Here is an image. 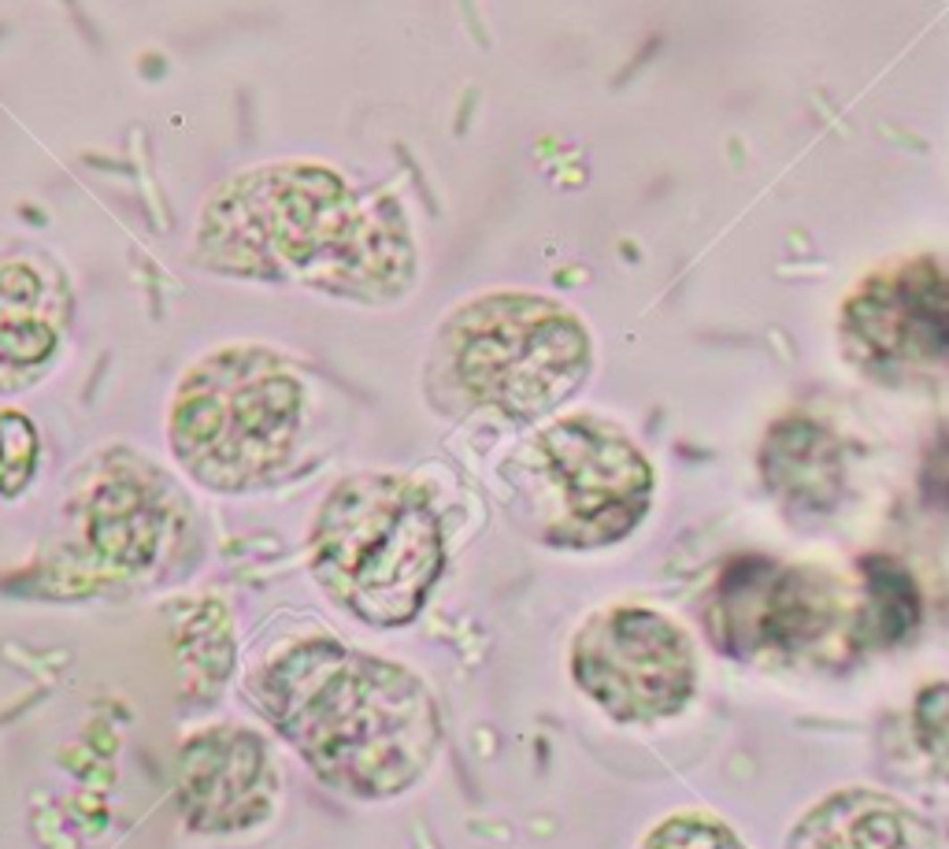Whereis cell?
Instances as JSON below:
<instances>
[{"label":"cell","mask_w":949,"mask_h":849,"mask_svg":"<svg viewBox=\"0 0 949 849\" xmlns=\"http://www.w3.org/2000/svg\"><path fill=\"white\" fill-rule=\"evenodd\" d=\"M642 849H749L727 820L712 812H671L642 838Z\"/></svg>","instance_id":"16"},{"label":"cell","mask_w":949,"mask_h":849,"mask_svg":"<svg viewBox=\"0 0 949 849\" xmlns=\"http://www.w3.org/2000/svg\"><path fill=\"white\" fill-rule=\"evenodd\" d=\"M842 349L879 374L949 364V267L909 260L861 282L842 308Z\"/></svg>","instance_id":"9"},{"label":"cell","mask_w":949,"mask_h":849,"mask_svg":"<svg viewBox=\"0 0 949 849\" xmlns=\"http://www.w3.org/2000/svg\"><path fill=\"white\" fill-rule=\"evenodd\" d=\"M912 723H916V745L928 753L938 776L949 779V683H935L916 697Z\"/></svg>","instance_id":"18"},{"label":"cell","mask_w":949,"mask_h":849,"mask_svg":"<svg viewBox=\"0 0 949 849\" xmlns=\"http://www.w3.org/2000/svg\"><path fill=\"white\" fill-rule=\"evenodd\" d=\"M38 427L15 408H0V497H15L27 490L38 471Z\"/></svg>","instance_id":"17"},{"label":"cell","mask_w":949,"mask_h":849,"mask_svg":"<svg viewBox=\"0 0 949 849\" xmlns=\"http://www.w3.org/2000/svg\"><path fill=\"white\" fill-rule=\"evenodd\" d=\"M201 260L374 301L405 290L412 248L405 227L357 205L338 174L290 164L241 174L215 193L201 219Z\"/></svg>","instance_id":"2"},{"label":"cell","mask_w":949,"mask_h":849,"mask_svg":"<svg viewBox=\"0 0 949 849\" xmlns=\"http://www.w3.org/2000/svg\"><path fill=\"white\" fill-rule=\"evenodd\" d=\"M308 549L319 590L367 627L412 623L445 567L431 493L390 471L341 479L319 505Z\"/></svg>","instance_id":"3"},{"label":"cell","mask_w":949,"mask_h":849,"mask_svg":"<svg viewBox=\"0 0 949 849\" xmlns=\"http://www.w3.org/2000/svg\"><path fill=\"white\" fill-rule=\"evenodd\" d=\"M279 764L264 735L241 723H215L182 742L174 794L193 831H245L264 823L279 802Z\"/></svg>","instance_id":"10"},{"label":"cell","mask_w":949,"mask_h":849,"mask_svg":"<svg viewBox=\"0 0 949 849\" xmlns=\"http://www.w3.org/2000/svg\"><path fill=\"white\" fill-rule=\"evenodd\" d=\"M920 623V593L909 579L905 567H897L894 560L871 557L864 560V619L861 631L890 645L897 638H905Z\"/></svg>","instance_id":"14"},{"label":"cell","mask_w":949,"mask_h":849,"mask_svg":"<svg viewBox=\"0 0 949 849\" xmlns=\"http://www.w3.org/2000/svg\"><path fill=\"white\" fill-rule=\"evenodd\" d=\"M438 371L467 408L512 423L553 416L593 371L586 323L542 293H486L449 315Z\"/></svg>","instance_id":"5"},{"label":"cell","mask_w":949,"mask_h":849,"mask_svg":"<svg viewBox=\"0 0 949 849\" xmlns=\"http://www.w3.org/2000/svg\"><path fill=\"white\" fill-rule=\"evenodd\" d=\"M248 693L319 783L353 797L405 794L441 749V712L412 668L338 638L279 649Z\"/></svg>","instance_id":"1"},{"label":"cell","mask_w":949,"mask_h":849,"mask_svg":"<svg viewBox=\"0 0 949 849\" xmlns=\"http://www.w3.org/2000/svg\"><path fill=\"white\" fill-rule=\"evenodd\" d=\"M571 683L616 723L649 727L690 709L697 653L671 616L645 605H609L571 638Z\"/></svg>","instance_id":"7"},{"label":"cell","mask_w":949,"mask_h":849,"mask_svg":"<svg viewBox=\"0 0 949 849\" xmlns=\"http://www.w3.org/2000/svg\"><path fill=\"white\" fill-rule=\"evenodd\" d=\"M527 527L553 549H605L627 538L653 509L657 475L616 423L564 416L516 457Z\"/></svg>","instance_id":"6"},{"label":"cell","mask_w":949,"mask_h":849,"mask_svg":"<svg viewBox=\"0 0 949 849\" xmlns=\"http://www.w3.org/2000/svg\"><path fill=\"white\" fill-rule=\"evenodd\" d=\"M89 531H93V542L101 545V553H108L119 564L138 567L145 560H153L156 519H153L148 509H141L138 490L130 493L127 486H122V505H108V497H101Z\"/></svg>","instance_id":"15"},{"label":"cell","mask_w":949,"mask_h":849,"mask_svg":"<svg viewBox=\"0 0 949 849\" xmlns=\"http://www.w3.org/2000/svg\"><path fill=\"white\" fill-rule=\"evenodd\" d=\"M845 612L835 579L768 557H738L719 571L705 631L727 657H794L819 645Z\"/></svg>","instance_id":"8"},{"label":"cell","mask_w":949,"mask_h":849,"mask_svg":"<svg viewBox=\"0 0 949 849\" xmlns=\"http://www.w3.org/2000/svg\"><path fill=\"white\" fill-rule=\"evenodd\" d=\"M786 849H938V835L897 797L845 786L802 816Z\"/></svg>","instance_id":"12"},{"label":"cell","mask_w":949,"mask_h":849,"mask_svg":"<svg viewBox=\"0 0 949 849\" xmlns=\"http://www.w3.org/2000/svg\"><path fill=\"white\" fill-rule=\"evenodd\" d=\"M768 483L779 493L805 505H827L838 486V457L835 441L812 423H783L768 438L764 457Z\"/></svg>","instance_id":"13"},{"label":"cell","mask_w":949,"mask_h":849,"mask_svg":"<svg viewBox=\"0 0 949 849\" xmlns=\"http://www.w3.org/2000/svg\"><path fill=\"white\" fill-rule=\"evenodd\" d=\"M305 382L264 345H227L197 360L171 405V449L219 493H245L286 471L305 423Z\"/></svg>","instance_id":"4"},{"label":"cell","mask_w":949,"mask_h":849,"mask_svg":"<svg viewBox=\"0 0 949 849\" xmlns=\"http://www.w3.org/2000/svg\"><path fill=\"white\" fill-rule=\"evenodd\" d=\"M63 331V290L38 260L0 256V393L34 386Z\"/></svg>","instance_id":"11"}]
</instances>
